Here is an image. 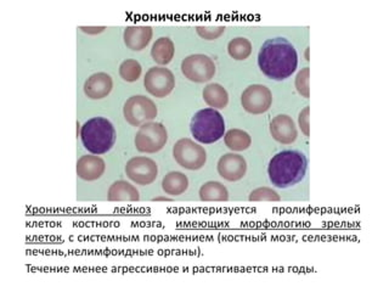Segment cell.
<instances>
[{
	"label": "cell",
	"mask_w": 389,
	"mask_h": 292,
	"mask_svg": "<svg viewBox=\"0 0 389 292\" xmlns=\"http://www.w3.org/2000/svg\"><path fill=\"white\" fill-rule=\"evenodd\" d=\"M80 30H82V32H85V33H88V35H99V33H101V32L105 31L106 30V27H80Z\"/></svg>",
	"instance_id": "cell-29"
},
{
	"label": "cell",
	"mask_w": 389,
	"mask_h": 292,
	"mask_svg": "<svg viewBox=\"0 0 389 292\" xmlns=\"http://www.w3.org/2000/svg\"><path fill=\"white\" fill-rule=\"evenodd\" d=\"M196 32L201 38L206 40L218 39L226 32L224 26H197Z\"/></svg>",
	"instance_id": "cell-27"
},
{
	"label": "cell",
	"mask_w": 389,
	"mask_h": 292,
	"mask_svg": "<svg viewBox=\"0 0 389 292\" xmlns=\"http://www.w3.org/2000/svg\"><path fill=\"white\" fill-rule=\"evenodd\" d=\"M142 65L133 59H128L125 61L122 62L120 66V75L122 80L129 83L137 82L140 75H142Z\"/></svg>",
	"instance_id": "cell-24"
},
{
	"label": "cell",
	"mask_w": 389,
	"mask_h": 292,
	"mask_svg": "<svg viewBox=\"0 0 389 292\" xmlns=\"http://www.w3.org/2000/svg\"><path fill=\"white\" fill-rule=\"evenodd\" d=\"M202 97L208 107H212L214 110L226 109L229 104V94L223 85L218 83L208 85L202 92Z\"/></svg>",
	"instance_id": "cell-18"
},
{
	"label": "cell",
	"mask_w": 389,
	"mask_h": 292,
	"mask_svg": "<svg viewBox=\"0 0 389 292\" xmlns=\"http://www.w3.org/2000/svg\"><path fill=\"white\" fill-rule=\"evenodd\" d=\"M174 53H175L174 43H173L172 39H169L167 37H162V38L156 40L154 45H152V49H151L152 60L156 63L162 65V66H166V65H168L169 62L172 61L173 58H174Z\"/></svg>",
	"instance_id": "cell-19"
},
{
	"label": "cell",
	"mask_w": 389,
	"mask_h": 292,
	"mask_svg": "<svg viewBox=\"0 0 389 292\" xmlns=\"http://www.w3.org/2000/svg\"><path fill=\"white\" fill-rule=\"evenodd\" d=\"M189 188V179L182 172H169L162 181V189L171 196L184 194Z\"/></svg>",
	"instance_id": "cell-20"
},
{
	"label": "cell",
	"mask_w": 389,
	"mask_h": 292,
	"mask_svg": "<svg viewBox=\"0 0 389 292\" xmlns=\"http://www.w3.org/2000/svg\"><path fill=\"white\" fill-rule=\"evenodd\" d=\"M183 75L194 83H204L216 75V65L212 59L204 54H194L182 62Z\"/></svg>",
	"instance_id": "cell-8"
},
{
	"label": "cell",
	"mask_w": 389,
	"mask_h": 292,
	"mask_svg": "<svg viewBox=\"0 0 389 292\" xmlns=\"http://www.w3.org/2000/svg\"><path fill=\"white\" fill-rule=\"evenodd\" d=\"M144 87L152 97H168L175 87V78L173 72L166 67H151L146 72L144 78Z\"/></svg>",
	"instance_id": "cell-9"
},
{
	"label": "cell",
	"mask_w": 389,
	"mask_h": 292,
	"mask_svg": "<svg viewBox=\"0 0 389 292\" xmlns=\"http://www.w3.org/2000/svg\"><path fill=\"white\" fill-rule=\"evenodd\" d=\"M168 140V133L163 124L159 122H147L142 124L135 135V147L140 152L155 154L163 149Z\"/></svg>",
	"instance_id": "cell-6"
},
{
	"label": "cell",
	"mask_w": 389,
	"mask_h": 292,
	"mask_svg": "<svg viewBox=\"0 0 389 292\" xmlns=\"http://www.w3.org/2000/svg\"><path fill=\"white\" fill-rule=\"evenodd\" d=\"M113 88V80L105 72H99L90 75L85 83V94L93 100H100L106 97Z\"/></svg>",
	"instance_id": "cell-15"
},
{
	"label": "cell",
	"mask_w": 389,
	"mask_h": 292,
	"mask_svg": "<svg viewBox=\"0 0 389 292\" xmlns=\"http://www.w3.org/2000/svg\"><path fill=\"white\" fill-rule=\"evenodd\" d=\"M308 159L301 151L285 150L270 159L268 174L273 185L288 189L304 179Z\"/></svg>",
	"instance_id": "cell-2"
},
{
	"label": "cell",
	"mask_w": 389,
	"mask_h": 292,
	"mask_svg": "<svg viewBox=\"0 0 389 292\" xmlns=\"http://www.w3.org/2000/svg\"><path fill=\"white\" fill-rule=\"evenodd\" d=\"M159 110L150 97L135 95L129 97L123 107L125 121L133 127H142V124L152 122L157 117Z\"/></svg>",
	"instance_id": "cell-7"
},
{
	"label": "cell",
	"mask_w": 389,
	"mask_h": 292,
	"mask_svg": "<svg viewBox=\"0 0 389 292\" xmlns=\"http://www.w3.org/2000/svg\"><path fill=\"white\" fill-rule=\"evenodd\" d=\"M109 201L115 202H135L140 200V195L135 186L125 181H117L110 186L107 193Z\"/></svg>",
	"instance_id": "cell-17"
},
{
	"label": "cell",
	"mask_w": 389,
	"mask_h": 292,
	"mask_svg": "<svg viewBox=\"0 0 389 292\" xmlns=\"http://www.w3.org/2000/svg\"><path fill=\"white\" fill-rule=\"evenodd\" d=\"M105 169H106L105 161L97 155L82 156L77 161V176L87 182L100 179L102 174L105 173Z\"/></svg>",
	"instance_id": "cell-14"
},
{
	"label": "cell",
	"mask_w": 389,
	"mask_h": 292,
	"mask_svg": "<svg viewBox=\"0 0 389 292\" xmlns=\"http://www.w3.org/2000/svg\"><path fill=\"white\" fill-rule=\"evenodd\" d=\"M125 173L129 179L137 183V185H150L157 178L159 167L154 159L145 156H137L127 162Z\"/></svg>",
	"instance_id": "cell-10"
},
{
	"label": "cell",
	"mask_w": 389,
	"mask_h": 292,
	"mask_svg": "<svg viewBox=\"0 0 389 292\" xmlns=\"http://www.w3.org/2000/svg\"><path fill=\"white\" fill-rule=\"evenodd\" d=\"M258 65L270 80H288L296 71L298 55L295 47L286 38H271L261 45Z\"/></svg>",
	"instance_id": "cell-1"
},
{
	"label": "cell",
	"mask_w": 389,
	"mask_h": 292,
	"mask_svg": "<svg viewBox=\"0 0 389 292\" xmlns=\"http://www.w3.org/2000/svg\"><path fill=\"white\" fill-rule=\"evenodd\" d=\"M270 134L276 142L283 145H290L296 142L298 137L296 124L288 115H278L270 122Z\"/></svg>",
	"instance_id": "cell-13"
},
{
	"label": "cell",
	"mask_w": 389,
	"mask_h": 292,
	"mask_svg": "<svg viewBox=\"0 0 389 292\" xmlns=\"http://www.w3.org/2000/svg\"><path fill=\"white\" fill-rule=\"evenodd\" d=\"M280 200H281L280 195L276 191L273 190L271 188H268V186L258 188L249 194V201H254V202H261V201L278 202Z\"/></svg>",
	"instance_id": "cell-25"
},
{
	"label": "cell",
	"mask_w": 389,
	"mask_h": 292,
	"mask_svg": "<svg viewBox=\"0 0 389 292\" xmlns=\"http://www.w3.org/2000/svg\"><path fill=\"white\" fill-rule=\"evenodd\" d=\"M173 157L183 169L197 171L206 164L207 152L204 146L196 144L189 138H184L175 142L173 147Z\"/></svg>",
	"instance_id": "cell-5"
},
{
	"label": "cell",
	"mask_w": 389,
	"mask_h": 292,
	"mask_svg": "<svg viewBox=\"0 0 389 292\" xmlns=\"http://www.w3.org/2000/svg\"><path fill=\"white\" fill-rule=\"evenodd\" d=\"M80 139L85 149L93 155L106 154L115 145V127L107 118L94 117L82 126Z\"/></svg>",
	"instance_id": "cell-3"
},
{
	"label": "cell",
	"mask_w": 389,
	"mask_h": 292,
	"mask_svg": "<svg viewBox=\"0 0 389 292\" xmlns=\"http://www.w3.org/2000/svg\"><path fill=\"white\" fill-rule=\"evenodd\" d=\"M224 142L231 151H245L252 144V139L242 129H230L224 135Z\"/></svg>",
	"instance_id": "cell-22"
},
{
	"label": "cell",
	"mask_w": 389,
	"mask_h": 292,
	"mask_svg": "<svg viewBox=\"0 0 389 292\" xmlns=\"http://www.w3.org/2000/svg\"><path fill=\"white\" fill-rule=\"evenodd\" d=\"M199 199L204 202H224L229 200V191L221 182H207L199 188Z\"/></svg>",
	"instance_id": "cell-21"
},
{
	"label": "cell",
	"mask_w": 389,
	"mask_h": 292,
	"mask_svg": "<svg viewBox=\"0 0 389 292\" xmlns=\"http://www.w3.org/2000/svg\"><path fill=\"white\" fill-rule=\"evenodd\" d=\"M305 59H307V61H309V48H307V51H305Z\"/></svg>",
	"instance_id": "cell-30"
},
{
	"label": "cell",
	"mask_w": 389,
	"mask_h": 292,
	"mask_svg": "<svg viewBox=\"0 0 389 292\" xmlns=\"http://www.w3.org/2000/svg\"><path fill=\"white\" fill-rule=\"evenodd\" d=\"M228 51L231 58L242 61V60L248 59V56L252 54V43L247 38H243V37L235 38L229 42Z\"/></svg>",
	"instance_id": "cell-23"
},
{
	"label": "cell",
	"mask_w": 389,
	"mask_h": 292,
	"mask_svg": "<svg viewBox=\"0 0 389 292\" xmlns=\"http://www.w3.org/2000/svg\"><path fill=\"white\" fill-rule=\"evenodd\" d=\"M192 137L202 144H213L224 137L226 122L221 112L212 107L199 110L191 120Z\"/></svg>",
	"instance_id": "cell-4"
},
{
	"label": "cell",
	"mask_w": 389,
	"mask_h": 292,
	"mask_svg": "<svg viewBox=\"0 0 389 292\" xmlns=\"http://www.w3.org/2000/svg\"><path fill=\"white\" fill-rule=\"evenodd\" d=\"M217 169L219 176L228 182H237L246 176L247 162L243 156L226 154L218 161Z\"/></svg>",
	"instance_id": "cell-12"
},
{
	"label": "cell",
	"mask_w": 389,
	"mask_h": 292,
	"mask_svg": "<svg viewBox=\"0 0 389 292\" xmlns=\"http://www.w3.org/2000/svg\"><path fill=\"white\" fill-rule=\"evenodd\" d=\"M241 104L248 114L261 115L271 107L273 94L266 85H249L241 95Z\"/></svg>",
	"instance_id": "cell-11"
},
{
	"label": "cell",
	"mask_w": 389,
	"mask_h": 292,
	"mask_svg": "<svg viewBox=\"0 0 389 292\" xmlns=\"http://www.w3.org/2000/svg\"><path fill=\"white\" fill-rule=\"evenodd\" d=\"M309 75V67H304V68H302L301 71L298 72V75H297L296 77V82H295L297 92H298L300 95L305 97V99H309L310 97Z\"/></svg>",
	"instance_id": "cell-26"
},
{
	"label": "cell",
	"mask_w": 389,
	"mask_h": 292,
	"mask_svg": "<svg viewBox=\"0 0 389 292\" xmlns=\"http://www.w3.org/2000/svg\"><path fill=\"white\" fill-rule=\"evenodd\" d=\"M309 107H304L300 114L298 117V124H300V128H301L302 133L304 134L305 137H309Z\"/></svg>",
	"instance_id": "cell-28"
},
{
	"label": "cell",
	"mask_w": 389,
	"mask_h": 292,
	"mask_svg": "<svg viewBox=\"0 0 389 292\" xmlns=\"http://www.w3.org/2000/svg\"><path fill=\"white\" fill-rule=\"evenodd\" d=\"M152 35L150 26H128L124 30V44L133 51H140L150 44Z\"/></svg>",
	"instance_id": "cell-16"
}]
</instances>
